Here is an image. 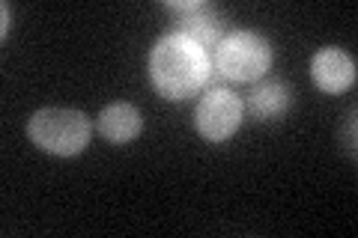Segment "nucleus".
<instances>
[{
    "mask_svg": "<svg viewBox=\"0 0 358 238\" xmlns=\"http://www.w3.org/2000/svg\"><path fill=\"white\" fill-rule=\"evenodd\" d=\"M27 137L39 146L42 152L72 158L81 155L90 137H93V126L90 117L72 107H42L27 119Z\"/></svg>",
    "mask_w": 358,
    "mask_h": 238,
    "instance_id": "nucleus-2",
    "label": "nucleus"
},
{
    "mask_svg": "<svg viewBox=\"0 0 358 238\" xmlns=\"http://www.w3.org/2000/svg\"><path fill=\"white\" fill-rule=\"evenodd\" d=\"M164 6L179 15L173 30L192 36L194 42L203 45L206 51L209 48L215 51L218 42L227 36V21H224L209 3H200V0H179V3H176V0H167Z\"/></svg>",
    "mask_w": 358,
    "mask_h": 238,
    "instance_id": "nucleus-5",
    "label": "nucleus"
},
{
    "mask_svg": "<svg viewBox=\"0 0 358 238\" xmlns=\"http://www.w3.org/2000/svg\"><path fill=\"white\" fill-rule=\"evenodd\" d=\"M212 57L200 42L185 33H164L150 51V81L164 98H192L209 84Z\"/></svg>",
    "mask_w": 358,
    "mask_h": 238,
    "instance_id": "nucleus-1",
    "label": "nucleus"
},
{
    "mask_svg": "<svg viewBox=\"0 0 358 238\" xmlns=\"http://www.w3.org/2000/svg\"><path fill=\"white\" fill-rule=\"evenodd\" d=\"M272 45L260 33L236 30L218 42L215 54H212V66L221 77L233 84H251L272 69Z\"/></svg>",
    "mask_w": 358,
    "mask_h": 238,
    "instance_id": "nucleus-3",
    "label": "nucleus"
},
{
    "mask_svg": "<svg viewBox=\"0 0 358 238\" xmlns=\"http://www.w3.org/2000/svg\"><path fill=\"white\" fill-rule=\"evenodd\" d=\"M310 77L322 93H346L355 84V60L343 48H322L310 57Z\"/></svg>",
    "mask_w": 358,
    "mask_h": 238,
    "instance_id": "nucleus-6",
    "label": "nucleus"
},
{
    "mask_svg": "<svg viewBox=\"0 0 358 238\" xmlns=\"http://www.w3.org/2000/svg\"><path fill=\"white\" fill-rule=\"evenodd\" d=\"M293 107V87L281 77H266L260 81L251 96H248V110L254 119L260 122H278L287 117V110Z\"/></svg>",
    "mask_w": 358,
    "mask_h": 238,
    "instance_id": "nucleus-7",
    "label": "nucleus"
},
{
    "mask_svg": "<svg viewBox=\"0 0 358 238\" xmlns=\"http://www.w3.org/2000/svg\"><path fill=\"white\" fill-rule=\"evenodd\" d=\"M96 128L108 143L122 146V143L138 140V134L143 128V117H141L138 107L129 105V101H114V105L99 110Z\"/></svg>",
    "mask_w": 358,
    "mask_h": 238,
    "instance_id": "nucleus-8",
    "label": "nucleus"
},
{
    "mask_svg": "<svg viewBox=\"0 0 358 238\" xmlns=\"http://www.w3.org/2000/svg\"><path fill=\"white\" fill-rule=\"evenodd\" d=\"M6 33H9V6L3 3V39H6Z\"/></svg>",
    "mask_w": 358,
    "mask_h": 238,
    "instance_id": "nucleus-9",
    "label": "nucleus"
},
{
    "mask_svg": "<svg viewBox=\"0 0 358 238\" xmlns=\"http://www.w3.org/2000/svg\"><path fill=\"white\" fill-rule=\"evenodd\" d=\"M245 117V101L227 87H215L200 98L194 110V128L209 143H224L239 131Z\"/></svg>",
    "mask_w": 358,
    "mask_h": 238,
    "instance_id": "nucleus-4",
    "label": "nucleus"
}]
</instances>
